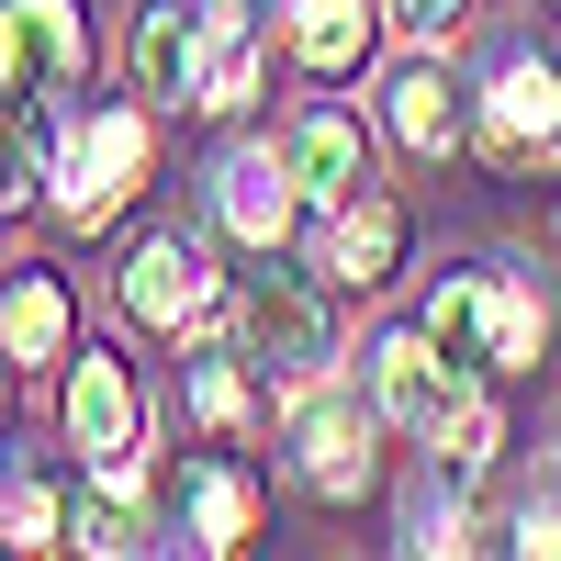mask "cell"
Returning <instances> with one entry per match:
<instances>
[{"label":"cell","instance_id":"obj_1","mask_svg":"<svg viewBox=\"0 0 561 561\" xmlns=\"http://www.w3.org/2000/svg\"><path fill=\"white\" fill-rule=\"evenodd\" d=\"M57 427H68V449H79L102 483L147 494V393H135V359H124V348H102V337H90V348H68Z\"/></svg>","mask_w":561,"mask_h":561},{"label":"cell","instance_id":"obj_2","mask_svg":"<svg viewBox=\"0 0 561 561\" xmlns=\"http://www.w3.org/2000/svg\"><path fill=\"white\" fill-rule=\"evenodd\" d=\"M382 427H393V415L359 404V382H337V370L293 382V404H280V438H293L304 483H314L325 505H348V494L370 483V449H382Z\"/></svg>","mask_w":561,"mask_h":561},{"label":"cell","instance_id":"obj_3","mask_svg":"<svg viewBox=\"0 0 561 561\" xmlns=\"http://www.w3.org/2000/svg\"><path fill=\"white\" fill-rule=\"evenodd\" d=\"M147 158H158L147 113H135V102H102V113H90V124L68 135V147H57V192H45V203H57V214L79 225V237H90V225H113V214L135 203Z\"/></svg>","mask_w":561,"mask_h":561},{"label":"cell","instance_id":"obj_4","mask_svg":"<svg viewBox=\"0 0 561 561\" xmlns=\"http://www.w3.org/2000/svg\"><path fill=\"white\" fill-rule=\"evenodd\" d=\"M472 147H483L505 180H528L539 158H561V68H550V57H505V68L483 79Z\"/></svg>","mask_w":561,"mask_h":561},{"label":"cell","instance_id":"obj_5","mask_svg":"<svg viewBox=\"0 0 561 561\" xmlns=\"http://www.w3.org/2000/svg\"><path fill=\"white\" fill-rule=\"evenodd\" d=\"M472 382H483V370H472V359H449L427 325H393V337L370 348V404H382L404 438H438L449 415H460V393H472Z\"/></svg>","mask_w":561,"mask_h":561},{"label":"cell","instance_id":"obj_6","mask_svg":"<svg viewBox=\"0 0 561 561\" xmlns=\"http://www.w3.org/2000/svg\"><path fill=\"white\" fill-rule=\"evenodd\" d=\"M237 348L270 370V382H314L325 359H337V325H325V304L304 293V280H248L237 293Z\"/></svg>","mask_w":561,"mask_h":561},{"label":"cell","instance_id":"obj_7","mask_svg":"<svg viewBox=\"0 0 561 561\" xmlns=\"http://www.w3.org/2000/svg\"><path fill=\"white\" fill-rule=\"evenodd\" d=\"M0 79H23V90H79V79H90V23H79V0H0Z\"/></svg>","mask_w":561,"mask_h":561},{"label":"cell","instance_id":"obj_8","mask_svg":"<svg viewBox=\"0 0 561 561\" xmlns=\"http://www.w3.org/2000/svg\"><path fill=\"white\" fill-rule=\"evenodd\" d=\"M293 214H304V180H293V158H280V147H237V158L214 169V225H225L237 248L270 259L280 237H293Z\"/></svg>","mask_w":561,"mask_h":561},{"label":"cell","instance_id":"obj_9","mask_svg":"<svg viewBox=\"0 0 561 561\" xmlns=\"http://www.w3.org/2000/svg\"><path fill=\"white\" fill-rule=\"evenodd\" d=\"M124 314L135 325H203L214 314V259H203V237H147L124 259Z\"/></svg>","mask_w":561,"mask_h":561},{"label":"cell","instance_id":"obj_10","mask_svg":"<svg viewBox=\"0 0 561 561\" xmlns=\"http://www.w3.org/2000/svg\"><path fill=\"white\" fill-rule=\"evenodd\" d=\"M280 158H293V180H304V203H314V214H337V203L370 192V135H359V113H337V102L293 113Z\"/></svg>","mask_w":561,"mask_h":561},{"label":"cell","instance_id":"obj_11","mask_svg":"<svg viewBox=\"0 0 561 561\" xmlns=\"http://www.w3.org/2000/svg\"><path fill=\"white\" fill-rule=\"evenodd\" d=\"M382 124H393V147H404V158H449V147H472V113H460V90H449V68H438V45H415V57L393 68Z\"/></svg>","mask_w":561,"mask_h":561},{"label":"cell","instance_id":"obj_12","mask_svg":"<svg viewBox=\"0 0 561 561\" xmlns=\"http://www.w3.org/2000/svg\"><path fill=\"white\" fill-rule=\"evenodd\" d=\"M180 539L214 550V561L259 539V483H248V460H225V449L180 460Z\"/></svg>","mask_w":561,"mask_h":561},{"label":"cell","instance_id":"obj_13","mask_svg":"<svg viewBox=\"0 0 561 561\" xmlns=\"http://www.w3.org/2000/svg\"><path fill=\"white\" fill-rule=\"evenodd\" d=\"M57 90H23V79H0V214H23L57 192Z\"/></svg>","mask_w":561,"mask_h":561},{"label":"cell","instance_id":"obj_14","mask_svg":"<svg viewBox=\"0 0 561 561\" xmlns=\"http://www.w3.org/2000/svg\"><path fill=\"white\" fill-rule=\"evenodd\" d=\"M280 45L314 79H359L382 45V0H280Z\"/></svg>","mask_w":561,"mask_h":561},{"label":"cell","instance_id":"obj_15","mask_svg":"<svg viewBox=\"0 0 561 561\" xmlns=\"http://www.w3.org/2000/svg\"><path fill=\"white\" fill-rule=\"evenodd\" d=\"M0 348H12V370H68L79 304H68L57 270H12V280H0Z\"/></svg>","mask_w":561,"mask_h":561},{"label":"cell","instance_id":"obj_16","mask_svg":"<svg viewBox=\"0 0 561 561\" xmlns=\"http://www.w3.org/2000/svg\"><path fill=\"white\" fill-rule=\"evenodd\" d=\"M135 90H147L158 113L203 102V0L180 12V0H147L135 12Z\"/></svg>","mask_w":561,"mask_h":561},{"label":"cell","instance_id":"obj_17","mask_svg":"<svg viewBox=\"0 0 561 561\" xmlns=\"http://www.w3.org/2000/svg\"><path fill=\"white\" fill-rule=\"evenodd\" d=\"M393 259H404V214L382 192H359V203L325 214V280H337V293H382Z\"/></svg>","mask_w":561,"mask_h":561},{"label":"cell","instance_id":"obj_18","mask_svg":"<svg viewBox=\"0 0 561 561\" xmlns=\"http://www.w3.org/2000/svg\"><path fill=\"white\" fill-rule=\"evenodd\" d=\"M259 382H270V370L248 348H192V359H180V404H192V427H214V438H237L259 415Z\"/></svg>","mask_w":561,"mask_h":561},{"label":"cell","instance_id":"obj_19","mask_svg":"<svg viewBox=\"0 0 561 561\" xmlns=\"http://www.w3.org/2000/svg\"><path fill=\"white\" fill-rule=\"evenodd\" d=\"M483 314H494V270L472 259V270H449L438 293H427V337H438L449 359H472V370H483Z\"/></svg>","mask_w":561,"mask_h":561},{"label":"cell","instance_id":"obj_20","mask_svg":"<svg viewBox=\"0 0 561 561\" xmlns=\"http://www.w3.org/2000/svg\"><path fill=\"white\" fill-rule=\"evenodd\" d=\"M68 494H79V483L0 472V539H12V550H68Z\"/></svg>","mask_w":561,"mask_h":561},{"label":"cell","instance_id":"obj_21","mask_svg":"<svg viewBox=\"0 0 561 561\" xmlns=\"http://www.w3.org/2000/svg\"><path fill=\"white\" fill-rule=\"evenodd\" d=\"M539 337H550V314L528 280H505L494 270V314H483V370H539Z\"/></svg>","mask_w":561,"mask_h":561},{"label":"cell","instance_id":"obj_22","mask_svg":"<svg viewBox=\"0 0 561 561\" xmlns=\"http://www.w3.org/2000/svg\"><path fill=\"white\" fill-rule=\"evenodd\" d=\"M494 438H505V415H494V393L472 382V393H460V415L438 427V460H460V472H483V460H494Z\"/></svg>","mask_w":561,"mask_h":561},{"label":"cell","instance_id":"obj_23","mask_svg":"<svg viewBox=\"0 0 561 561\" xmlns=\"http://www.w3.org/2000/svg\"><path fill=\"white\" fill-rule=\"evenodd\" d=\"M393 23H404L415 45H449V23H460V0H393Z\"/></svg>","mask_w":561,"mask_h":561},{"label":"cell","instance_id":"obj_24","mask_svg":"<svg viewBox=\"0 0 561 561\" xmlns=\"http://www.w3.org/2000/svg\"><path fill=\"white\" fill-rule=\"evenodd\" d=\"M517 550H561V494H528L517 505Z\"/></svg>","mask_w":561,"mask_h":561},{"label":"cell","instance_id":"obj_25","mask_svg":"<svg viewBox=\"0 0 561 561\" xmlns=\"http://www.w3.org/2000/svg\"><path fill=\"white\" fill-rule=\"evenodd\" d=\"M0 427H12V348H0Z\"/></svg>","mask_w":561,"mask_h":561}]
</instances>
